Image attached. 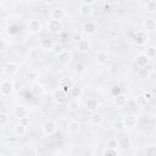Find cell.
<instances>
[{
  "label": "cell",
  "mask_w": 156,
  "mask_h": 156,
  "mask_svg": "<svg viewBox=\"0 0 156 156\" xmlns=\"http://www.w3.org/2000/svg\"><path fill=\"white\" fill-rule=\"evenodd\" d=\"M13 82L10 79H5L0 83V94L2 96H10L13 91Z\"/></svg>",
  "instance_id": "1"
},
{
  "label": "cell",
  "mask_w": 156,
  "mask_h": 156,
  "mask_svg": "<svg viewBox=\"0 0 156 156\" xmlns=\"http://www.w3.org/2000/svg\"><path fill=\"white\" fill-rule=\"evenodd\" d=\"M62 27H63V24H62V22L60 21V20H54V18H51L49 22H48V29L51 32V33H60L61 30H62Z\"/></svg>",
  "instance_id": "2"
},
{
  "label": "cell",
  "mask_w": 156,
  "mask_h": 156,
  "mask_svg": "<svg viewBox=\"0 0 156 156\" xmlns=\"http://www.w3.org/2000/svg\"><path fill=\"white\" fill-rule=\"evenodd\" d=\"M133 39H134V43H135L136 45L143 46V45H145V44H146V41H147L149 37H147V34H146L145 32H143V30H138V32L134 34Z\"/></svg>",
  "instance_id": "3"
},
{
  "label": "cell",
  "mask_w": 156,
  "mask_h": 156,
  "mask_svg": "<svg viewBox=\"0 0 156 156\" xmlns=\"http://www.w3.org/2000/svg\"><path fill=\"white\" fill-rule=\"evenodd\" d=\"M18 72V65L16 62H7L4 66V73L9 77H13L16 76V73Z\"/></svg>",
  "instance_id": "4"
},
{
  "label": "cell",
  "mask_w": 156,
  "mask_h": 156,
  "mask_svg": "<svg viewBox=\"0 0 156 156\" xmlns=\"http://www.w3.org/2000/svg\"><path fill=\"white\" fill-rule=\"evenodd\" d=\"M28 113H29V111L24 105H17L13 107V116L17 117L18 119L28 117Z\"/></svg>",
  "instance_id": "5"
},
{
  "label": "cell",
  "mask_w": 156,
  "mask_h": 156,
  "mask_svg": "<svg viewBox=\"0 0 156 156\" xmlns=\"http://www.w3.org/2000/svg\"><path fill=\"white\" fill-rule=\"evenodd\" d=\"M40 29H41V23H40V21L39 20H30L29 21V23H28V30H29V33L30 34H37V33H39L40 32Z\"/></svg>",
  "instance_id": "6"
},
{
  "label": "cell",
  "mask_w": 156,
  "mask_h": 156,
  "mask_svg": "<svg viewBox=\"0 0 156 156\" xmlns=\"http://www.w3.org/2000/svg\"><path fill=\"white\" fill-rule=\"evenodd\" d=\"M72 87H73V82L69 78H62L58 82V89L63 90L65 93H68V90H71Z\"/></svg>",
  "instance_id": "7"
},
{
  "label": "cell",
  "mask_w": 156,
  "mask_h": 156,
  "mask_svg": "<svg viewBox=\"0 0 156 156\" xmlns=\"http://www.w3.org/2000/svg\"><path fill=\"white\" fill-rule=\"evenodd\" d=\"M122 121H123V123H124V126H126L127 128H133V127H135L136 123H138V118H136V116H134V115H126Z\"/></svg>",
  "instance_id": "8"
},
{
  "label": "cell",
  "mask_w": 156,
  "mask_h": 156,
  "mask_svg": "<svg viewBox=\"0 0 156 156\" xmlns=\"http://www.w3.org/2000/svg\"><path fill=\"white\" fill-rule=\"evenodd\" d=\"M56 129H57V126H56V123L52 122V121H46V122L43 124V130H44L45 134L51 135V134H54V133L56 132Z\"/></svg>",
  "instance_id": "9"
},
{
  "label": "cell",
  "mask_w": 156,
  "mask_h": 156,
  "mask_svg": "<svg viewBox=\"0 0 156 156\" xmlns=\"http://www.w3.org/2000/svg\"><path fill=\"white\" fill-rule=\"evenodd\" d=\"M99 107V101L94 98H89L87 101H85V108L90 112H95Z\"/></svg>",
  "instance_id": "10"
},
{
  "label": "cell",
  "mask_w": 156,
  "mask_h": 156,
  "mask_svg": "<svg viewBox=\"0 0 156 156\" xmlns=\"http://www.w3.org/2000/svg\"><path fill=\"white\" fill-rule=\"evenodd\" d=\"M149 60H150V58H149L145 54H139V55L135 57V63H136V66H139L140 68H144V67L147 66Z\"/></svg>",
  "instance_id": "11"
},
{
  "label": "cell",
  "mask_w": 156,
  "mask_h": 156,
  "mask_svg": "<svg viewBox=\"0 0 156 156\" xmlns=\"http://www.w3.org/2000/svg\"><path fill=\"white\" fill-rule=\"evenodd\" d=\"M40 46L43 50H46V51H51L54 50L55 45H54V40L50 39V38H44L41 41H40Z\"/></svg>",
  "instance_id": "12"
},
{
  "label": "cell",
  "mask_w": 156,
  "mask_h": 156,
  "mask_svg": "<svg viewBox=\"0 0 156 156\" xmlns=\"http://www.w3.org/2000/svg\"><path fill=\"white\" fill-rule=\"evenodd\" d=\"M30 91H32V94L34 95V96H41L43 94H44V87H43V84H40V83H33L32 84V88H30Z\"/></svg>",
  "instance_id": "13"
},
{
  "label": "cell",
  "mask_w": 156,
  "mask_h": 156,
  "mask_svg": "<svg viewBox=\"0 0 156 156\" xmlns=\"http://www.w3.org/2000/svg\"><path fill=\"white\" fill-rule=\"evenodd\" d=\"M127 96L124 94H119V95H116L113 98V104L117 106V107H124L127 105Z\"/></svg>",
  "instance_id": "14"
},
{
  "label": "cell",
  "mask_w": 156,
  "mask_h": 156,
  "mask_svg": "<svg viewBox=\"0 0 156 156\" xmlns=\"http://www.w3.org/2000/svg\"><path fill=\"white\" fill-rule=\"evenodd\" d=\"M95 30H96V27H95V23H94V22L88 21V22H85V23L83 24V32H84L85 34L91 35V34L95 33Z\"/></svg>",
  "instance_id": "15"
},
{
  "label": "cell",
  "mask_w": 156,
  "mask_h": 156,
  "mask_svg": "<svg viewBox=\"0 0 156 156\" xmlns=\"http://www.w3.org/2000/svg\"><path fill=\"white\" fill-rule=\"evenodd\" d=\"M66 98H67V93H65V91L61 90V89L55 90V93H54V100H55L56 102L62 104V102L66 101Z\"/></svg>",
  "instance_id": "16"
},
{
  "label": "cell",
  "mask_w": 156,
  "mask_h": 156,
  "mask_svg": "<svg viewBox=\"0 0 156 156\" xmlns=\"http://www.w3.org/2000/svg\"><path fill=\"white\" fill-rule=\"evenodd\" d=\"M65 16H66L65 10H62L60 7H56V9L51 10V18H54V20H60L61 21L62 18H65Z\"/></svg>",
  "instance_id": "17"
},
{
  "label": "cell",
  "mask_w": 156,
  "mask_h": 156,
  "mask_svg": "<svg viewBox=\"0 0 156 156\" xmlns=\"http://www.w3.org/2000/svg\"><path fill=\"white\" fill-rule=\"evenodd\" d=\"M89 122L90 124L93 126H99L102 123V115L101 113H98V112H93L90 115V118H89Z\"/></svg>",
  "instance_id": "18"
},
{
  "label": "cell",
  "mask_w": 156,
  "mask_h": 156,
  "mask_svg": "<svg viewBox=\"0 0 156 156\" xmlns=\"http://www.w3.org/2000/svg\"><path fill=\"white\" fill-rule=\"evenodd\" d=\"M144 28L149 32H152L156 29V20L152 18V17H147L145 21H144Z\"/></svg>",
  "instance_id": "19"
},
{
  "label": "cell",
  "mask_w": 156,
  "mask_h": 156,
  "mask_svg": "<svg viewBox=\"0 0 156 156\" xmlns=\"http://www.w3.org/2000/svg\"><path fill=\"white\" fill-rule=\"evenodd\" d=\"M67 130L71 133V134H76L80 130V123L78 121H71L67 126Z\"/></svg>",
  "instance_id": "20"
},
{
  "label": "cell",
  "mask_w": 156,
  "mask_h": 156,
  "mask_svg": "<svg viewBox=\"0 0 156 156\" xmlns=\"http://www.w3.org/2000/svg\"><path fill=\"white\" fill-rule=\"evenodd\" d=\"M12 132H13V134L17 135V136H23V135L26 134V132H27V128H26L24 126H22L21 123H17V124H15V127L12 128Z\"/></svg>",
  "instance_id": "21"
},
{
  "label": "cell",
  "mask_w": 156,
  "mask_h": 156,
  "mask_svg": "<svg viewBox=\"0 0 156 156\" xmlns=\"http://www.w3.org/2000/svg\"><path fill=\"white\" fill-rule=\"evenodd\" d=\"M91 12H93V9H91L90 5H87V4H82V5H80V7H79V13H80V16L88 17V16L91 15Z\"/></svg>",
  "instance_id": "22"
},
{
  "label": "cell",
  "mask_w": 156,
  "mask_h": 156,
  "mask_svg": "<svg viewBox=\"0 0 156 156\" xmlns=\"http://www.w3.org/2000/svg\"><path fill=\"white\" fill-rule=\"evenodd\" d=\"M77 48H78V50H79L80 52H87V51L90 49V43H89V40H87V39H82L80 41L77 43Z\"/></svg>",
  "instance_id": "23"
},
{
  "label": "cell",
  "mask_w": 156,
  "mask_h": 156,
  "mask_svg": "<svg viewBox=\"0 0 156 156\" xmlns=\"http://www.w3.org/2000/svg\"><path fill=\"white\" fill-rule=\"evenodd\" d=\"M130 144H132V141H130L129 136H122V138L118 140V146H119L122 150H128V149L130 147Z\"/></svg>",
  "instance_id": "24"
},
{
  "label": "cell",
  "mask_w": 156,
  "mask_h": 156,
  "mask_svg": "<svg viewBox=\"0 0 156 156\" xmlns=\"http://www.w3.org/2000/svg\"><path fill=\"white\" fill-rule=\"evenodd\" d=\"M82 88L80 87H77V85H73L72 87V89L69 90V94H71V96L73 98V99H78V98H80V95H82Z\"/></svg>",
  "instance_id": "25"
},
{
  "label": "cell",
  "mask_w": 156,
  "mask_h": 156,
  "mask_svg": "<svg viewBox=\"0 0 156 156\" xmlns=\"http://www.w3.org/2000/svg\"><path fill=\"white\" fill-rule=\"evenodd\" d=\"M145 10L149 13H155L156 12V1L154 0H149L145 2Z\"/></svg>",
  "instance_id": "26"
},
{
  "label": "cell",
  "mask_w": 156,
  "mask_h": 156,
  "mask_svg": "<svg viewBox=\"0 0 156 156\" xmlns=\"http://www.w3.org/2000/svg\"><path fill=\"white\" fill-rule=\"evenodd\" d=\"M58 56V61L61 62V63H67L68 61H69V58H71V54L67 51V50H63L60 55H57Z\"/></svg>",
  "instance_id": "27"
},
{
  "label": "cell",
  "mask_w": 156,
  "mask_h": 156,
  "mask_svg": "<svg viewBox=\"0 0 156 156\" xmlns=\"http://www.w3.org/2000/svg\"><path fill=\"white\" fill-rule=\"evenodd\" d=\"M73 71H74L76 74L80 76V74H83V73L85 72V65H84L83 62H77V63L74 65V67H73Z\"/></svg>",
  "instance_id": "28"
},
{
  "label": "cell",
  "mask_w": 156,
  "mask_h": 156,
  "mask_svg": "<svg viewBox=\"0 0 156 156\" xmlns=\"http://www.w3.org/2000/svg\"><path fill=\"white\" fill-rule=\"evenodd\" d=\"M135 104H136V106H139V107H144V106H146V104H147V99L145 98L144 94H140V95L136 96Z\"/></svg>",
  "instance_id": "29"
},
{
  "label": "cell",
  "mask_w": 156,
  "mask_h": 156,
  "mask_svg": "<svg viewBox=\"0 0 156 156\" xmlns=\"http://www.w3.org/2000/svg\"><path fill=\"white\" fill-rule=\"evenodd\" d=\"M138 78L139 79H149L150 78V71L147 69V68H140L139 69V72H138Z\"/></svg>",
  "instance_id": "30"
},
{
  "label": "cell",
  "mask_w": 156,
  "mask_h": 156,
  "mask_svg": "<svg viewBox=\"0 0 156 156\" xmlns=\"http://www.w3.org/2000/svg\"><path fill=\"white\" fill-rule=\"evenodd\" d=\"M108 56H107V52L105 51H98L96 52V61L100 62V63H105L107 61Z\"/></svg>",
  "instance_id": "31"
},
{
  "label": "cell",
  "mask_w": 156,
  "mask_h": 156,
  "mask_svg": "<svg viewBox=\"0 0 156 156\" xmlns=\"http://www.w3.org/2000/svg\"><path fill=\"white\" fill-rule=\"evenodd\" d=\"M67 106H68V110H69V111L74 112V111H77V110H78V107H79V104H78V101H77L76 99H73V100L68 101Z\"/></svg>",
  "instance_id": "32"
},
{
  "label": "cell",
  "mask_w": 156,
  "mask_h": 156,
  "mask_svg": "<svg viewBox=\"0 0 156 156\" xmlns=\"http://www.w3.org/2000/svg\"><path fill=\"white\" fill-rule=\"evenodd\" d=\"M124 123H123V121L122 119H118V121H115L113 122V129L116 130V132H122L123 129H124Z\"/></svg>",
  "instance_id": "33"
},
{
  "label": "cell",
  "mask_w": 156,
  "mask_h": 156,
  "mask_svg": "<svg viewBox=\"0 0 156 156\" xmlns=\"http://www.w3.org/2000/svg\"><path fill=\"white\" fill-rule=\"evenodd\" d=\"M145 154H146V156H156V146L155 145L147 146L145 150Z\"/></svg>",
  "instance_id": "34"
},
{
  "label": "cell",
  "mask_w": 156,
  "mask_h": 156,
  "mask_svg": "<svg viewBox=\"0 0 156 156\" xmlns=\"http://www.w3.org/2000/svg\"><path fill=\"white\" fill-rule=\"evenodd\" d=\"M9 117L5 112H0V127H5V124L7 123Z\"/></svg>",
  "instance_id": "35"
},
{
  "label": "cell",
  "mask_w": 156,
  "mask_h": 156,
  "mask_svg": "<svg viewBox=\"0 0 156 156\" xmlns=\"http://www.w3.org/2000/svg\"><path fill=\"white\" fill-rule=\"evenodd\" d=\"M107 147H108V149H113V150H116V149L118 147V141H117L116 139H110V140L107 141Z\"/></svg>",
  "instance_id": "36"
},
{
  "label": "cell",
  "mask_w": 156,
  "mask_h": 156,
  "mask_svg": "<svg viewBox=\"0 0 156 156\" xmlns=\"http://www.w3.org/2000/svg\"><path fill=\"white\" fill-rule=\"evenodd\" d=\"M149 58H151V57H155L156 56V48H149L147 50H146V54H145Z\"/></svg>",
  "instance_id": "37"
},
{
  "label": "cell",
  "mask_w": 156,
  "mask_h": 156,
  "mask_svg": "<svg viewBox=\"0 0 156 156\" xmlns=\"http://www.w3.org/2000/svg\"><path fill=\"white\" fill-rule=\"evenodd\" d=\"M104 156H117V151L113 150V149H106L105 152H104Z\"/></svg>",
  "instance_id": "38"
},
{
  "label": "cell",
  "mask_w": 156,
  "mask_h": 156,
  "mask_svg": "<svg viewBox=\"0 0 156 156\" xmlns=\"http://www.w3.org/2000/svg\"><path fill=\"white\" fill-rule=\"evenodd\" d=\"M6 50V40L4 37L0 38V51H5Z\"/></svg>",
  "instance_id": "39"
},
{
  "label": "cell",
  "mask_w": 156,
  "mask_h": 156,
  "mask_svg": "<svg viewBox=\"0 0 156 156\" xmlns=\"http://www.w3.org/2000/svg\"><path fill=\"white\" fill-rule=\"evenodd\" d=\"M18 123H21L22 126H24V127L27 128V127L29 126V117H24V118H21Z\"/></svg>",
  "instance_id": "40"
},
{
  "label": "cell",
  "mask_w": 156,
  "mask_h": 156,
  "mask_svg": "<svg viewBox=\"0 0 156 156\" xmlns=\"http://www.w3.org/2000/svg\"><path fill=\"white\" fill-rule=\"evenodd\" d=\"M62 51H63V50H62V48H61L60 45H58V46H55V48H54V52H55L56 55H60V54H61Z\"/></svg>",
  "instance_id": "41"
},
{
  "label": "cell",
  "mask_w": 156,
  "mask_h": 156,
  "mask_svg": "<svg viewBox=\"0 0 156 156\" xmlns=\"http://www.w3.org/2000/svg\"><path fill=\"white\" fill-rule=\"evenodd\" d=\"M112 93H113V95L116 96V95H119V87H113V90H112Z\"/></svg>",
  "instance_id": "42"
},
{
  "label": "cell",
  "mask_w": 156,
  "mask_h": 156,
  "mask_svg": "<svg viewBox=\"0 0 156 156\" xmlns=\"http://www.w3.org/2000/svg\"><path fill=\"white\" fill-rule=\"evenodd\" d=\"M82 39H83V38H82V35H80V34H76V35H74V40H76L77 43H78V41H80Z\"/></svg>",
  "instance_id": "43"
},
{
  "label": "cell",
  "mask_w": 156,
  "mask_h": 156,
  "mask_svg": "<svg viewBox=\"0 0 156 156\" xmlns=\"http://www.w3.org/2000/svg\"><path fill=\"white\" fill-rule=\"evenodd\" d=\"M152 72L154 73H156V62L154 63V66H152Z\"/></svg>",
  "instance_id": "44"
},
{
  "label": "cell",
  "mask_w": 156,
  "mask_h": 156,
  "mask_svg": "<svg viewBox=\"0 0 156 156\" xmlns=\"http://www.w3.org/2000/svg\"><path fill=\"white\" fill-rule=\"evenodd\" d=\"M55 156H67V155L66 154H62V152H57Z\"/></svg>",
  "instance_id": "45"
},
{
  "label": "cell",
  "mask_w": 156,
  "mask_h": 156,
  "mask_svg": "<svg viewBox=\"0 0 156 156\" xmlns=\"http://www.w3.org/2000/svg\"><path fill=\"white\" fill-rule=\"evenodd\" d=\"M111 35H112V37H116V35H117V32H116V30L111 32Z\"/></svg>",
  "instance_id": "46"
}]
</instances>
